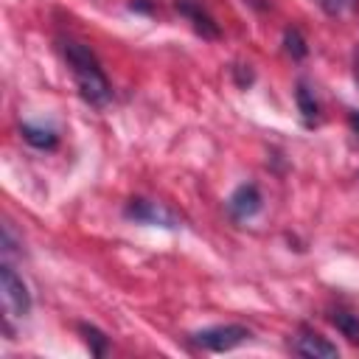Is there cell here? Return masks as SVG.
<instances>
[{"label":"cell","instance_id":"6","mask_svg":"<svg viewBox=\"0 0 359 359\" xmlns=\"http://www.w3.org/2000/svg\"><path fill=\"white\" fill-rule=\"evenodd\" d=\"M294 353H300V356H314V359H334V356H339V348L337 345H331L325 337H320V334H311V331H303L297 339H294Z\"/></svg>","mask_w":359,"mask_h":359},{"label":"cell","instance_id":"2","mask_svg":"<svg viewBox=\"0 0 359 359\" xmlns=\"http://www.w3.org/2000/svg\"><path fill=\"white\" fill-rule=\"evenodd\" d=\"M250 339V331L244 325H236V323H227V325H213V328H202L194 334V345L205 348V351H233L236 345L247 342Z\"/></svg>","mask_w":359,"mask_h":359},{"label":"cell","instance_id":"1","mask_svg":"<svg viewBox=\"0 0 359 359\" xmlns=\"http://www.w3.org/2000/svg\"><path fill=\"white\" fill-rule=\"evenodd\" d=\"M62 53H65V59L70 65V73L76 79V87H79L81 98L87 104H93V107H104L109 101L112 90H109V81H107L98 59L93 56V50L87 45H81V42L67 39V42H62Z\"/></svg>","mask_w":359,"mask_h":359},{"label":"cell","instance_id":"3","mask_svg":"<svg viewBox=\"0 0 359 359\" xmlns=\"http://www.w3.org/2000/svg\"><path fill=\"white\" fill-rule=\"evenodd\" d=\"M0 286H3L6 309H8L14 317H25V314L31 311V294H28V286L22 283V278H20L8 264L0 266Z\"/></svg>","mask_w":359,"mask_h":359},{"label":"cell","instance_id":"14","mask_svg":"<svg viewBox=\"0 0 359 359\" xmlns=\"http://www.w3.org/2000/svg\"><path fill=\"white\" fill-rule=\"evenodd\" d=\"M351 123H353V129L359 132V112H353V115H351Z\"/></svg>","mask_w":359,"mask_h":359},{"label":"cell","instance_id":"8","mask_svg":"<svg viewBox=\"0 0 359 359\" xmlns=\"http://www.w3.org/2000/svg\"><path fill=\"white\" fill-rule=\"evenodd\" d=\"M294 98H297V109H300V115H303V123H306V126H314V123L320 121V104H317L314 90H311L306 81H297Z\"/></svg>","mask_w":359,"mask_h":359},{"label":"cell","instance_id":"9","mask_svg":"<svg viewBox=\"0 0 359 359\" xmlns=\"http://www.w3.org/2000/svg\"><path fill=\"white\" fill-rule=\"evenodd\" d=\"M20 135L25 137V143H31V146H36V149H53L56 140H59L53 129L34 126V123H22V126H20Z\"/></svg>","mask_w":359,"mask_h":359},{"label":"cell","instance_id":"10","mask_svg":"<svg viewBox=\"0 0 359 359\" xmlns=\"http://www.w3.org/2000/svg\"><path fill=\"white\" fill-rule=\"evenodd\" d=\"M331 323L334 328L353 345H359V314H351V311H334L331 314Z\"/></svg>","mask_w":359,"mask_h":359},{"label":"cell","instance_id":"4","mask_svg":"<svg viewBox=\"0 0 359 359\" xmlns=\"http://www.w3.org/2000/svg\"><path fill=\"white\" fill-rule=\"evenodd\" d=\"M129 219L143 222V224H157V227H180V219L174 210H168L163 202H151V199H129L126 210Z\"/></svg>","mask_w":359,"mask_h":359},{"label":"cell","instance_id":"13","mask_svg":"<svg viewBox=\"0 0 359 359\" xmlns=\"http://www.w3.org/2000/svg\"><path fill=\"white\" fill-rule=\"evenodd\" d=\"M320 6H323L325 14H331V17H342V14H348V11L356 6V0H320Z\"/></svg>","mask_w":359,"mask_h":359},{"label":"cell","instance_id":"11","mask_svg":"<svg viewBox=\"0 0 359 359\" xmlns=\"http://www.w3.org/2000/svg\"><path fill=\"white\" fill-rule=\"evenodd\" d=\"M283 48H286V53H289L292 59H303V56L309 53V45H306V39H303V34H300L297 28H286V34H283Z\"/></svg>","mask_w":359,"mask_h":359},{"label":"cell","instance_id":"5","mask_svg":"<svg viewBox=\"0 0 359 359\" xmlns=\"http://www.w3.org/2000/svg\"><path fill=\"white\" fill-rule=\"evenodd\" d=\"M227 208H230V213H233L236 219H250V216H255V213L261 210V194H258V188H255L252 182L238 185V188L230 194Z\"/></svg>","mask_w":359,"mask_h":359},{"label":"cell","instance_id":"7","mask_svg":"<svg viewBox=\"0 0 359 359\" xmlns=\"http://www.w3.org/2000/svg\"><path fill=\"white\" fill-rule=\"evenodd\" d=\"M174 8H177L182 17H188L191 25L196 28V34H202L205 39H216V36H219V25H216V22L210 20V14H205L194 0H177Z\"/></svg>","mask_w":359,"mask_h":359},{"label":"cell","instance_id":"12","mask_svg":"<svg viewBox=\"0 0 359 359\" xmlns=\"http://www.w3.org/2000/svg\"><path fill=\"white\" fill-rule=\"evenodd\" d=\"M79 331L84 334V342L90 345V353H93V356H104V353H107L109 339H107L95 325H79Z\"/></svg>","mask_w":359,"mask_h":359}]
</instances>
